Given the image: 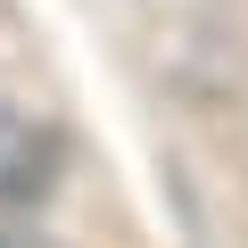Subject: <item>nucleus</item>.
<instances>
[{
  "label": "nucleus",
  "instance_id": "obj_2",
  "mask_svg": "<svg viewBox=\"0 0 248 248\" xmlns=\"http://www.w3.org/2000/svg\"><path fill=\"white\" fill-rule=\"evenodd\" d=\"M0 248H42V240H17V232H0Z\"/></svg>",
  "mask_w": 248,
  "mask_h": 248
},
{
  "label": "nucleus",
  "instance_id": "obj_1",
  "mask_svg": "<svg viewBox=\"0 0 248 248\" xmlns=\"http://www.w3.org/2000/svg\"><path fill=\"white\" fill-rule=\"evenodd\" d=\"M66 166V141L58 124L25 116V108H0V207H33Z\"/></svg>",
  "mask_w": 248,
  "mask_h": 248
}]
</instances>
